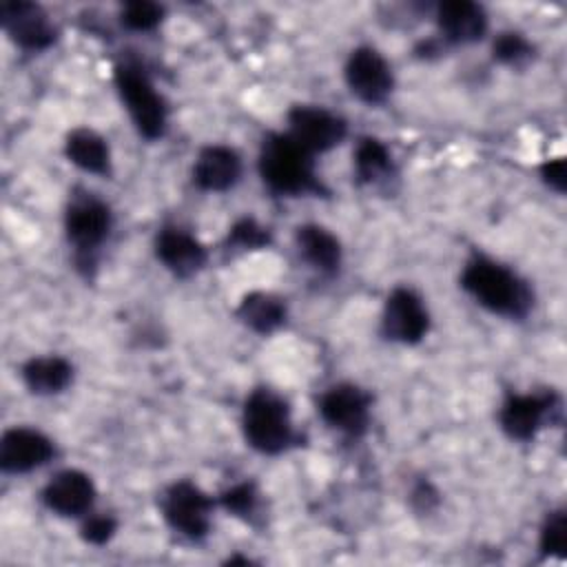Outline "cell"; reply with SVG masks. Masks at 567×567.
<instances>
[{
	"mask_svg": "<svg viewBox=\"0 0 567 567\" xmlns=\"http://www.w3.org/2000/svg\"><path fill=\"white\" fill-rule=\"evenodd\" d=\"M461 286L476 299V303L509 319H523L534 306V295L527 281L512 268L483 255L465 264Z\"/></svg>",
	"mask_w": 567,
	"mask_h": 567,
	"instance_id": "cell-1",
	"label": "cell"
},
{
	"mask_svg": "<svg viewBox=\"0 0 567 567\" xmlns=\"http://www.w3.org/2000/svg\"><path fill=\"white\" fill-rule=\"evenodd\" d=\"M312 157L315 155L288 133H270L259 148V175L277 195L323 193Z\"/></svg>",
	"mask_w": 567,
	"mask_h": 567,
	"instance_id": "cell-2",
	"label": "cell"
},
{
	"mask_svg": "<svg viewBox=\"0 0 567 567\" xmlns=\"http://www.w3.org/2000/svg\"><path fill=\"white\" fill-rule=\"evenodd\" d=\"M241 427L248 445L261 454H279L295 443L288 403L272 390H252L244 403Z\"/></svg>",
	"mask_w": 567,
	"mask_h": 567,
	"instance_id": "cell-3",
	"label": "cell"
},
{
	"mask_svg": "<svg viewBox=\"0 0 567 567\" xmlns=\"http://www.w3.org/2000/svg\"><path fill=\"white\" fill-rule=\"evenodd\" d=\"M115 86L137 133L144 140H159L166 133L168 109L148 73L137 62H120L115 66Z\"/></svg>",
	"mask_w": 567,
	"mask_h": 567,
	"instance_id": "cell-4",
	"label": "cell"
},
{
	"mask_svg": "<svg viewBox=\"0 0 567 567\" xmlns=\"http://www.w3.org/2000/svg\"><path fill=\"white\" fill-rule=\"evenodd\" d=\"M113 226L111 208L91 193L73 195L64 213V230L75 257L82 264L93 261V252L106 241Z\"/></svg>",
	"mask_w": 567,
	"mask_h": 567,
	"instance_id": "cell-5",
	"label": "cell"
},
{
	"mask_svg": "<svg viewBox=\"0 0 567 567\" xmlns=\"http://www.w3.org/2000/svg\"><path fill=\"white\" fill-rule=\"evenodd\" d=\"M162 516L177 534L199 540L210 529L213 498L190 481L173 483L162 496Z\"/></svg>",
	"mask_w": 567,
	"mask_h": 567,
	"instance_id": "cell-6",
	"label": "cell"
},
{
	"mask_svg": "<svg viewBox=\"0 0 567 567\" xmlns=\"http://www.w3.org/2000/svg\"><path fill=\"white\" fill-rule=\"evenodd\" d=\"M288 135L297 140L306 151L317 155L343 142L346 122L323 106L297 104L288 111Z\"/></svg>",
	"mask_w": 567,
	"mask_h": 567,
	"instance_id": "cell-7",
	"label": "cell"
},
{
	"mask_svg": "<svg viewBox=\"0 0 567 567\" xmlns=\"http://www.w3.org/2000/svg\"><path fill=\"white\" fill-rule=\"evenodd\" d=\"M430 330V315L421 297L410 288H394L383 306L381 332L396 343H419Z\"/></svg>",
	"mask_w": 567,
	"mask_h": 567,
	"instance_id": "cell-8",
	"label": "cell"
},
{
	"mask_svg": "<svg viewBox=\"0 0 567 567\" xmlns=\"http://www.w3.org/2000/svg\"><path fill=\"white\" fill-rule=\"evenodd\" d=\"M346 82L352 95L365 104H381L394 86L388 60L372 47H357L346 62Z\"/></svg>",
	"mask_w": 567,
	"mask_h": 567,
	"instance_id": "cell-9",
	"label": "cell"
},
{
	"mask_svg": "<svg viewBox=\"0 0 567 567\" xmlns=\"http://www.w3.org/2000/svg\"><path fill=\"white\" fill-rule=\"evenodd\" d=\"M554 412H558V396L554 392L512 394L501 405L498 421L509 439L529 441L551 421Z\"/></svg>",
	"mask_w": 567,
	"mask_h": 567,
	"instance_id": "cell-10",
	"label": "cell"
},
{
	"mask_svg": "<svg viewBox=\"0 0 567 567\" xmlns=\"http://www.w3.org/2000/svg\"><path fill=\"white\" fill-rule=\"evenodd\" d=\"M319 414L330 427L361 436L370 421V394L354 383H337L321 394Z\"/></svg>",
	"mask_w": 567,
	"mask_h": 567,
	"instance_id": "cell-11",
	"label": "cell"
},
{
	"mask_svg": "<svg viewBox=\"0 0 567 567\" xmlns=\"http://www.w3.org/2000/svg\"><path fill=\"white\" fill-rule=\"evenodd\" d=\"M0 20L7 35L24 51H44L58 38V31L44 9L33 2H2Z\"/></svg>",
	"mask_w": 567,
	"mask_h": 567,
	"instance_id": "cell-12",
	"label": "cell"
},
{
	"mask_svg": "<svg viewBox=\"0 0 567 567\" xmlns=\"http://www.w3.org/2000/svg\"><path fill=\"white\" fill-rule=\"evenodd\" d=\"M55 454L53 441L33 427H11L0 439V467L7 474H27Z\"/></svg>",
	"mask_w": 567,
	"mask_h": 567,
	"instance_id": "cell-13",
	"label": "cell"
},
{
	"mask_svg": "<svg viewBox=\"0 0 567 567\" xmlns=\"http://www.w3.org/2000/svg\"><path fill=\"white\" fill-rule=\"evenodd\" d=\"M42 503L64 518L89 514L95 503V485L89 474L80 470H62L49 478L42 489Z\"/></svg>",
	"mask_w": 567,
	"mask_h": 567,
	"instance_id": "cell-14",
	"label": "cell"
},
{
	"mask_svg": "<svg viewBox=\"0 0 567 567\" xmlns=\"http://www.w3.org/2000/svg\"><path fill=\"white\" fill-rule=\"evenodd\" d=\"M155 255L175 277L186 279L206 266L208 252L188 230L166 226L155 237Z\"/></svg>",
	"mask_w": 567,
	"mask_h": 567,
	"instance_id": "cell-15",
	"label": "cell"
},
{
	"mask_svg": "<svg viewBox=\"0 0 567 567\" xmlns=\"http://www.w3.org/2000/svg\"><path fill=\"white\" fill-rule=\"evenodd\" d=\"M441 38L452 44L478 42L487 31V13L472 0H447L436 7Z\"/></svg>",
	"mask_w": 567,
	"mask_h": 567,
	"instance_id": "cell-16",
	"label": "cell"
},
{
	"mask_svg": "<svg viewBox=\"0 0 567 567\" xmlns=\"http://www.w3.org/2000/svg\"><path fill=\"white\" fill-rule=\"evenodd\" d=\"M241 177V157L235 148L224 144H210L199 151L193 164V182L208 193H224L233 188Z\"/></svg>",
	"mask_w": 567,
	"mask_h": 567,
	"instance_id": "cell-17",
	"label": "cell"
},
{
	"mask_svg": "<svg viewBox=\"0 0 567 567\" xmlns=\"http://www.w3.org/2000/svg\"><path fill=\"white\" fill-rule=\"evenodd\" d=\"M64 153L71 164L82 168L84 173L109 177L111 175V151L106 140L86 126L73 128L66 135L64 142Z\"/></svg>",
	"mask_w": 567,
	"mask_h": 567,
	"instance_id": "cell-18",
	"label": "cell"
},
{
	"mask_svg": "<svg viewBox=\"0 0 567 567\" xmlns=\"http://www.w3.org/2000/svg\"><path fill=\"white\" fill-rule=\"evenodd\" d=\"M22 381L38 396H53L66 390L73 379V365L64 357H33L22 365Z\"/></svg>",
	"mask_w": 567,
	"mask_h": 567,
	"instance_id": "cell-19",
	"label": "cell"
},
{
	"mask_svg": "<svg viewBox=\"0 0 567 567\" xmlns=\"http://www.w3.org/2000/svg\"><path fill=\"white\" fill-rule=\"evenodd\" d=\"M299 255L321 272H334L341 264L339 239L319 224H303L295 233Z\"/></svg>",
	"mask_w": 567,
	"mask_h": 567,
	"instance_id": "cell-20",
	"label": "cell"
},
{
	"mask_svg": "<svg viewBox=\"0 0 567 567\" xmlns=\"http://www.w3.org/2000/svg\"><path fill=\"white\" fill-rule=\"evenodd\" d=\"M239 321L257 334H272L286 323V303L272 292H248L237 308Z\"/></svg>",
	"mask_w": 567,
	"mask_h": 567,
	"instance_id": "cell-21",
	"label": "cell"
},
{
	"mask_svg": "<svg viewBox=\"0 0 567 567\" xmlns=\"http://www.w3.org/2000/svg\"><path fill=\"white\" fill-rule=\"evenodd\" d=\"M354 177L359 184H379L392 173V155L377 137H361L352 153Z\"/></svg>",
	"mask_w": 567,
	"mask_h": 567,
	"instance_id": "cell-22",
	"label": "cell"
},
{
	"mask_svg": "<svg viewBox=\"0 0 567 567\" xmlns=\"http://www.w3.org/2000/svg\"><path fill=\"white\" fill-rule=\"evenodd\" d=\"M270 244V233L266 226H261L252 217H241L237 219L226 235V248L233 252H248V250H259Z\"/></svg>",
	"mask_w": 567,
	"mask_h": 567,
	"instance_id": "cell-23",
	"label": "cell"
},
{
	"mask_svg": "<svg viewBox=\"0 0 567 567\" xmlns=\"http://www.w3.org/2000/svg\"><path fill=\"white\" fill-rule=\"evenodd\" d=\"M492 53H494V60H498L507 66H523L525 62L532 60L534 47L523 33L503 31L496 35V40L492 44Z\"/></svg>",
	"mask_w": 567,
	"mask_h": 567,
	"instance_id": "cell-24",
	"label": "cell"
},
{
	"mask_svg": "<svg viewBox=\"0 0 567 567\" xmlns=\"http://www.w3.org/2000/svg\"><path fill=\"white\" fill-rule=\"evenodd\" d=\"M120 20L131 31H151L164 20V7L148 0L126 2L120 11Z\"/></svg>",
	"mask_w": 567,
	"mask_h": 567,
	"instance_id": "cell-25",
	"label": "cell"
},
{
	"mask_svg": "<svg viewBox=\"0 0 567 567\" xmlns=\"http://www.w3.org/2000/svg\"><path fill=\"white\" fill-rule=\"evenodd\" d=\"M219 503H221V507H224L228 514L248 520V518H252L255 512H257L259 492H257V487H255L252 483H248V481H246V483H237V485L228 487L226 492H221Z\"/></svg>",
	"mask_w": 567,
	"mask_h": 567,
	"instance_id": "cell-26",
	"label": "cell"
},
{
	"mask_svg": "<svg viewBox=\"0 0 567 567\" xmlns=\"http://www.w3.org/2000/svg\"><path fill=\"white\" fill-rule=\"evenodd\" d=\"M567 547V520H565V512H551L547 514L543 529H540V551L545 556H565Z\"/></svg>",
	"mask_w": 567,
	"mask_h": 567,
	"instance_id": "cell-27",
	"label": "cell"
},
{
	"mask_svg": "<svg viewBox=\"0 0 567 567\" xmlns=\"http://www.w3.org/2000/svg\"><path fill=\"white\" fill-rule=\"evenodd\" d=\"M115 529H117V523L113 516L97 514V516H89L84 520L80 536L89 545H104L115 536Z\"/></svg>",
	"mask_w": 567,
	"mask_h": 567,
	"instance_id": "cell-28",
	"label": "cell"
},
{
	"mask_svg": "<svg viewBox=\"0 0 567 567\" xmlns=\"http://www.w3.org/2000/svg\"><path fill=\"white\" fill-rule=\"evenodd\" d=\"M540 177H543V182H545L551 190H556V193H565V184H567L565 159H563V157L547 159V162L540 166Z\"/></svg>",
	"mask_w": 567,
	"mask_h": 567,
	"instance_id": "cell-29",
	"label": "cell"
},
{
	"mask_svg": "<svg viewBox=\"0 0 567 567\" xmlns=\"http://www.w3.org/2000/svg\"><path fill=\"white\" fill-rule=\"evenodd\" d=\"M412 501L419 505V509H430L432 503H436V492L430 483H419L412 492Z\"/></svg>",
	"mask_w": 567,
	"mask_h": 567,
	"instance_id": "cell-30",
	"label": "cell"
}]
</instances>
